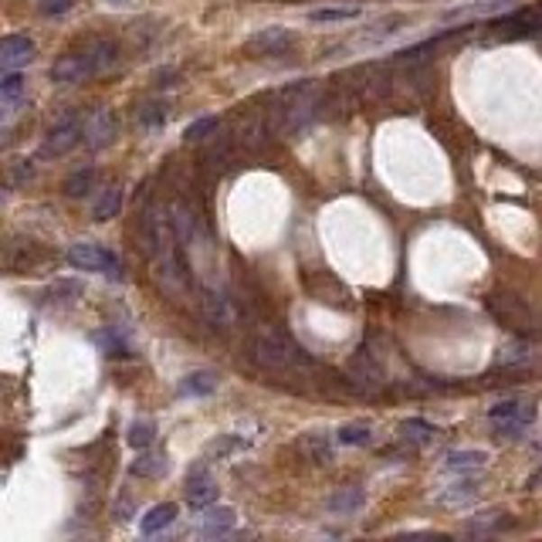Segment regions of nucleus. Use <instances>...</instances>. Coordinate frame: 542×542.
Here are the masks:
<instances>
[{
  "label": "nucleus",
  "mask_w": 542,
  "mask_h": 542,
  "mask_svg": "<svg viewBox=\"0 0 542 542\" xmlns=\"http://www.w3.org/2000/svg\"><path fill=\"white\" fill-rule=\"evenodd\" d=\"M133 474L136 478H160V474H167V455H160V451L140 455V458L133 461Z\"/></svg>",
  "instance_id": "22"
},
{
  "label": "nucleus",
  "mask_w": 542,
  "mask_h": 542,
  "mask_svg": "<svg viewBox=\"0 0 542 542\" xmlns=\"http://www.w3.org/2000/svg\"><path fill=\"white\" fill-rule=\"evenodd\" d=\"M156 437V424L153 420H136L133 427H129V445L136 447V451H142V447H150Z\"/></svg>",
  "instance_id": "28"
},
{
  "label": "nucleus",
  "mask_w": 542,
  "mask_h": 542,
  "mask_svg": "<svg viewBox=\"0 0 542 542\" xmlns=\"http://www.w3.org/2000/svg\"><path fill=\"white\" fill-rule=\"evenodd\" d=\"M299 451L308 455V461H316V464H329V461H333V447H329V437H326V434H306V437L299 441Z\"/></svg>",
  "instance_id": "21"
},
{
  "label": "nucleus",
  "mask_w": 542,
  "mask_h": 542,
  "mask_svg": "<svg viewBox=\"0 0 542 542\" xmlns=\"http://www.w3.org/2000/svg\"><path fill=\"white\" fill-rule=\"evenodd\" d=\"M21 92H24V75L7 71V75H4V82H0V98H4V112H7V115L14 112V102H17Z\"/></svg>",
  "instance_id": "26"
},
{
  "label": "nucleus",
  "mask_w": 542,
  "mask_h": 542,
  "mask_svg": "<svg viewBox=\"0 0 542 542\" xmlns=\"http://www.w3.org/2000/svg\"><path fill=\"white\" fill-rule=\"evenodd\" d=\"M248 356L254 366H262L268 373H299V370H312V360L302 346H295L285 333H262L251 339Z\"/></svg>",
  "instance_id": "2"
},
{
  "label": "nucleus",
  "mask_w": 542,
  "mask_h": 542,
  "mask_svg": "<svg viewBox=\"0 0 542 542\" xmlns=\"http://www.w3.org/2000/svg\"><path fill=\"white\" fill-rule=\"evenodd\" d=\"M140 123H142V125H150V129H156V125L167 123V112L160 109V106H146V109L140 112Z\"/></svg>",
  "instance_id": "34"
},
{
  "label": "nucleus",
  "mask_w": 542,
  "mask_h": 542,
  "mask_svg": "<svg viewBox=\"0 0 542 542\" xmlns=\"http://www.w3.org/2000/svg\"><path fill=\"white\" fill-rule=\"evenodd\" d=\"M360 17V7H319V11H312L308 21H316V24H339V21H356Z\"/></svg>",
  "instance_id": "27"
},
{
  "label": "nucleus",
  "mask_w": 542,
  "mask_h": 542,
  "mask_svg": "<svg viewBox=\"0 0 542 542\" xmlns=\"http://www.w3.org/2000/svg\"><path fill=\"white\" fill-rule=\"evenodd\" d=\"M532 360H536V349H532V343H526V339H515V343H509V346L501 349L499 366H515V370H522V366H528Z\"/></svg>",
  "instance_id": "20"
},
{
  "label": "nucleus",
  "mask_w": 542,
  "mask_h": 542,
  "mask_svg": "<svg viewBox=\"0 0 542 542\" xmlns=\"http://www.w3.org/2000/svg\"><path fill=\"white\" fill-rule=\"evenodd\" d=\"M119 207H123V190H119V187H109L106 194L98 197L96 207H92V217H96V221H112V217L119 214Z\"/></svg>",
  "instance_id": "24"
},
{
  "label": "nucleus",
  "mask_w": 542,
  "mask_h": 542,
  "mask_svg": "<svg viewBox=\"0 0 542 542\" xmlns=\"http://www.w3.org/2000/svg\"><path fill=\"white\" fill-rule=\"evenodd\" d=\"M237 447H248V441H241V437H221V441H210L207 445V455H227V451H237Z\"/></svg>",
  "instance_id": "32"
},
{
  "label": "nucleus",
  "mask_w": 542,
  "mask_h": 542,
  "mask_svg": "<svg viewBox=\"0 0 542 542\" xmlns=\"http://www.w3.org/2000/svg\"><path fill=\"white\" fill-rule=\"evenodd\" d=\"M85 136V125L78 123V115H61L55 125H51V133H48V140L41 146V156L44 160H51V156H65L71 153Z\"/></svg>",
  "instance_id": "5"
},
{
  "label": "nucleus",
  "mask_w": 542,
  "mask_h": 542,
  "mask_svg": "<svg viewBox=\"0 0 542 542\" xmlns=\"http://www.w3.org/2000/svg\"><path fill=\"white\" fill-rule=\"evenodd\" d=\"M474 499H478V482H472V478H461V482H455L447 491L437 495L441 505H455V509H458V505H472Z\"/></svg>",
  "instance_id": "19"
},
{
  "label": "nucleus",
  "mask_w": 542,
  "mask_h": 542,
  "mask_svg": "<svg viewBox=\"0 0 542 542\" xmlns=\"http://www.w3.org/2000/svg\"><path fill=\"white\" fill-rule=\"evenodd\" d=\"M346 370L353 390H360V393H373V390L383 387V370H380V363L370 360V353H356Z\"/></svg>",
  "instance_id": "9"
},
{
  "label": "nucleus",
  "mask_w": 542,
  "mask_h": 542,
  "mask_svg": "<svg viewBox=\"0 0 542 542\" xmlns=\"http://www.w3.org/2000/svg\"><path fill=\"white\" fill-rule=\"evenodd\" d=\"M488 418H491V424H495V427H499L505 437H519V434L526 431L528 424L536 420V407L505 400V403H495V407L488 410Z\"/></svg>",
  "instance_id": "6"
},
{
  "label": "nucleus",
  "mask_w": 542,
  "mask_h": 542,
  "mask_svg": "<svg viewBox=\"0 0 542 542\" xmlns=\"http://www.w3.org/2000/svg\"><path fill=\"white\" fill-rule=\"evenodd\" d=\"M119 58V44L109 41V38H88V41L78 48V51H69L55 61L51 69V78L61 85L69 82H88L102 71H109Z\"/></svg>",
  "instance_id": "1"
},
{
  "label": "nucleus",
  "mask_w": 542,
  "mask_h": 542,
  "mask_svg": "<svg viewBox=\"0 0 542 542\" xmlns=\"http://www.w3.org/2000/svg\"><path fill=\"white\" fill-rule=\"evenodd\" d=\"M306 289H308V295H312L316 302H322V306L349 308L346 285H343L339 279H333L329 271H312V275H306Z\"/></svg>",
  "instance_id": "7"
},
{
  "label": "nucleus",
  "mask_w": 542,
  "mask_h": 542,
  "mask_svg": "<svg viewBox=\"0 0 542 542\" xmlns=\"http://www.w3.org/2000/svg\"><path fill=\"white\" fill-rule=\"evenodd\" d=\"M92 183H96V170H78V173H71L69 180H65V194L85 197L92 190Z\"/></svg>",
  "instance_id": "29"
},
{
  "label": "nucleus",
  "mask_w": 542,
  "mask_h": 542,
  "mask_svg": "<svg viewBox=\"0 0 542 542\" xmlns=\"http://www.w3.org/2000/svg\"><path fill=\"white\" fill-rule=\"evenodd\" d=\"M400 434L407 437V441H414V445H427V441L437 437V427L427 424V420H420V418H410V420H403L400 424Z\"/></svg>",
  "instance_id": "25"
},
{
  "label": "nucleus",
  "mask_w": 542,
  "mask_h": 542,
  "mask_svg": "<svg viewBox=\"0 0 542 542\" xmlns=\"http://www.w3.org/2000/svg\"><path fill=\"white\" fill-rule=\"evenodd\" d=\"M515 0H474V4H461V7H451L445 11L447 21H464V17H495L501 11H509Z\"/></svg>",
  "instance_id": "12"
},
{
  "label": "nucleus",
  "mask_w": 542,
  "mask_h": 542,
  "mask_svg": "<svg viewBox=\"0 0 542 542\" xmlns=\"http://www.w3.org/2000/svg\"><path fill=\"white\" fill-rule=\"evenodd\" d=\"M115 136V115L109 109H98L88 115V123H85V146L88 150H102L106 142H112Z\"/></svg>",
  "instance_id": "11"
},
{
  "label": "nucleus",
  "mask_w": 542,
  "mask_h": 542,
  "mask_svg": "<svg viewBox=\"0 0 542 542\" xmlns=\"http://www.w3.org/2000/svg\"><path fill=\"white\" fill-rule=\"evenodd\" d=\"M234 526H237L234 509H227V505H221V509H207L204 526H200V536H207V539H214V536H227Z\"/></svg>",
  "instance_id": "15"
},
{
  "label": "nucleus",
  "mask_w": 542,
  "mask_h": 542,
  "mask_svg": "<svg viewBox=\"0 0 542 542\" xmlns=\"http://www.w3.org/2000/svg\"><path fill=\"white\" fill-rule=\"evenodd\" d=\"M539 482H542V472H536V474H532V478H528V488H536V485H539Z\"/></svg>",
  "instance_id": "35"
},
{
  "label": "nucleus",
  "mask_w": 542,
  "mask_h": 542,
  "mask_svg": "<svg viewBox=\"0 0 542 542\" xmlns=\"http://www.w3.org/2000/svg\"><path fill=\"white\" fill-rule=\"evenodd\" d=\"M488 461L485 451H447L445 455V472H478Z\"/></svg>",
  "instance_id": "18"
},
{
  "label": "nucleus",
  "mask_w": 542,
  "mask_h": 542,
  "mask_svg": "<svg viewBox=\"0 0 542 542\" xmlns=\"http://www.w3.org/2000/svg\"><path fill=\"white\" fill-rule=\"evenodd\" d=\"M217 373H210V370H197V373L183 376L180 383V397H210L214 390H217Z\"/></svg>",
  "instance_id": "17"
},
{
  "label": "nucleus",
  "mask_w": 542,
  "mask_h": 542,
  "mask_svg": "<svg viewBox=\"0 0 542 542\" xmlns=\"http://www.w3.org/2000/svg\"><path fill=\"white\" fill-rule=\"evenodd\" d=\"M34 61V41L24 38V34H7L0 41V69L4 71H17Z\"/></svg>",
  "instance_id": "10"
},
{
  "label": "nucleus",
  "mask_w": 542,
  "mask_h": 542,
  "mask_svg": "<svg viewBox=\"0 0 542 542\" xmlns=\"http://www.w3.org/2000/svg\"><path fill=\"white\" fill-rule=\"evenodd\" d=\"M292 44H295V34L289 28H262L244 41V48L254 51V55H285Z\"/></svg>",
  "instance_id": "8"
},
{
  "label": "nucleus",
  "mask_w": 542,
  "mask_h": 542,
  "mask_svg": "<svg viewBox=\"0 0 542 542\" xmlns=\"http://www.w3.org/2000/svg\"><path fill=\"white\" fill-rule=\"evenodd\" d=\"M96 339L102 343V349H106V356H125V353H129V346H125L123 339L112 333V329H106V333H98Z\"/></svg>",
  "instance_id": "31"
},
{
  "label": "nucleus",
  "mask_w": 542,
  "mask_h": 542,
  "mask_svg": "<svg viewBox=\"0 0 542 542\" xmlns=\"http://www.w3.org/2000/svg\"><path fill=\"white\" fill-rule=\"evenodd\" d=\"M173 519H177V505H170V501H163V505H153L150 512L140 519V532L142 536H160L163 528L173 526Z\"/></svg>",
  "instance_id": "16"
},
{
  "label": "nucleus",
  "mask_w": 542,
  "mask_h": 542,
  "mask_svg": "<svg viewBox=\"0 0 542 542\" xmlns=\"http://www.w3.org/2000/svg\"><path fill=\"white\" fill-rule=\"evenodd\" d=\"M366 505V491L363 488H339L326 499V512L333 515H353Z\"/></svg>",
  "instance_id": "14"
},
{
  "label": "nucleus",
  "mask_w": 542,
  "mask_h": 542,
  "mask_svg": "<svg viewBox=\"0 0 542 542\" xmlns=\"http://www.w3.org/2000/svg\"><path fill=\"white\" fill-rule=\"evenodd\" d=\"M71 4H75V0H38V11H41L44 17H58V14H69Z\"/></svg>",
  "instance_id": "33"
},
{
  "label": "nucleus",
  "mask_w": 542,
  "mask_h": 542,
  "mask_svg": "<svg viewBox=\"0 0 542 542\" xmlns=\"http://www.w3.org/2000/svg\"><path fill=\"white\" fill-rule=\"evenodd\" d=\"M69 264L71 268H82V271H102V275H112V279H119V258L112 254V251L98 248V244H71L69 248Z\"/></svg>",
  "instance_id": "4"
},
{
  "label": "nucleus",
  "mask_w": 542,
  "mask_h": 542,
  "mask_svg": "<svg viewBox=\"0 0 542 542\" xmlns=\"http://www.w3.org/2000/svg\"><path fill=\"white\" fill-rule=\"evenodd\" d=\"M485 308H488V316L499 322L501 329H509V333L526 335V333H536V329H539V316H536L522 299H515V295L491 292L485 299Z\"/></svg>",
  "instance_id": "3"
},
{
  "label": "nucleus",
  "mask_w": 542,
  "mask_h": 542,
  "mask_svg": "<svg viewBox=\"0 0 542 542\" xmlns=\"http://www.w3.org/2000/svg\"><path fill=\"white\" fill-rule=\"evenodd\" d=\"M217 125H221V123H217L214 115H204V119H197V123L187 125V133H183V136H187L190 142H200L204 136H210V133H217Z\"/></svg>",
  "instance_id": "30"
},
{
  "label": "nucleus",
  "mask_w": 542,
  "mask_h": 542,
  "mask_svg": "<svg viewBox=\"0 0 542 542\" xmlns=\"http://www.w3.org/2000/svg\"><path fill=\"white\" fill-rule=\"evenodd\" d=\"M335 441L339 445H370L373 441V427L366 424V420H356V424H343L339 431H335Z\"/></svg>",
  "instance_id": "23"
},
{
  "label": "nucleus",
  "mask_w": 542,
  "mask_h": 542,
  "mask_svg": "<svg viewBox=\"0 0 542 542\" xmlns=\"http://www.w3.org/2000/svg\"><path fill=\"white\" fill-rule=\"evenodd\" d=\"M214 501H217V485L197 468V472L190 474V482H187V505H190V509H210Z\"/></svg>",
  "instance_id": "13"
}]
</instances>
